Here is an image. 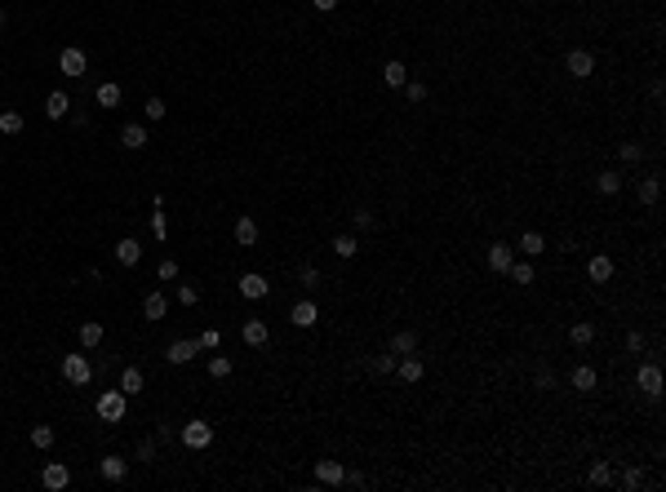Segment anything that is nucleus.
<instances>
[{"label": "nucleus", "instance_id": "bb28decb", "mask_svg": "<svg viewBox=\"0 0 666 492\" xmlns=\"http://www.w3.org/2000/svg\"><path fill=\"white\" fill-rule=\"evenodd\" d=\"M569 342H573V346H591V342H595V324H586V319H578V324L569 328Z\"/></svg>", "mask_w": 666, "mask_h": 492}, {"label": "nucleus", "instance_id": "b1692460", "mask_svg": "<svg viewBox=\"0 0 666 492\" xmlns=\"http://www.w3.org/2000/svg\"><path fill=\"white\" fill-rule=\"evenodd\" d=\"M102 337H107V328H102L98 319H89V324H80V346H84V351H93V346H102Z\"/></svg>", "mask_w": 666, "mask_h": 492}, {"label": "nucleus", "instance_id": "a18cd8bd", "mask_svg": "<svg viewBox=\"0 0 666 492\" xmlns=\"http://www.w3.org/2000/svg\"><path fill=\"white\" fill-rule=\"evenodd\" d=\"M165 111L169 107H165L160 98H147V120H165Z\"/></svg>", "mask_w": 666, "mask_h": 492}, {"label": "nucleus", "instance_id": "f8f14e48", "mask_svg": "<svg viewBox=\"0 0 666 492\" xmlns=\"http://www.w3.org/2000/svg\"><path fill=\"white\" fill-rule=\"evenodd\" d=\"M396 373H400V382H422V373H427V364H422L418 355H400V364H396Z\"/></svg>", "mask_w": 666, "mask_h": 492}, {"label": "nucleus", "instance_id": "412c9836", "mask_svg": "<svg viewBox=\"0 0 666 492\" xmlns=\"http://www.w3.org/2000/svg\"><path fill=\"white\" fill-rule=\"evenodd\" d=\"M165 310H169V297H165V293H147V297H143V315L152 319V324H156V319H165Z\"/></svg>", "mask_w": 666, "mask_h": 492}, {"label": "nucleus", "instance_id": "f03ea898", "mask_svg": "<svg viewBox=\"0 0 666 492\" xmlns=\"http://www.w3.org/2000/svg\"><path fill=\"white\" fill-rule=\"evenodd\" d=\"M62 377H67L71 386H84L93 377V364L84 355H62Z\"/></svg>", "mask_w": 666, "mask_h": 492}, {"label": "nucleus", "instance_id": "423d86ee", "mask_svg": "<svg viewBox=\"0 0 666 492\" xmlns=\"http://www.w3.org/2000/svg\"><path fill=\"white\" fill-rule=\"evenodd\" d=\"M40 484L49 488V492H62V488L71 484V470L62 466V461H49V466H45V475H40Z\"/></svg>", "mask_w": 666, "mask_h": 492}, {"label": "nucleus", "instance_id": "6e6552de", "mask_svg": "<svg viewBox=\"0 0 666 492\" xmlns=\"http://www.w3.org/2000/svg\"><path fill=\"white\" fill-rule=\"evenodd\" d=\"M98 475L107 479V484H125L129 461H125V457H102V461H98Z\"/></svg>", "mask_w": 666, "mask_h": 492}, {"label": "nucleus", "instance_id": "9b49d317", "mask_svg": "<svg viewBox=\"0 0 666 492\" xmlns=\"http://www.w3.org/2000/svg\"><path fill=\"white\" fill-rule=\"evenodd\" d=\"M58 71H62V75H71V80H76V75H84V53L76 49V45L58 53Z\"/></svg>", "mask_w": 666, "mask_h": 492}, {"label": "nucleus", "instance_id": "72a5a7b5", "mask_svg": "<svg viewBox=\"0 0 666 492\" xmlns=\"http://www.w3.org/2000/svg\"><path fill=\"white\" fill-rule=\"evenodd\" d=\"M586 479H591V484H595V488H604L608 479H613V470H608V461H595V466L586 470Z\"/></svg>", "mask_w": 666, "mask_h": 492}, {"label": "nucleus", "instance_id": "49530a36", "mask_svg": "<svg viewBox=\"0 0 666 492\" xmlns=\"http://www.w3.org/2000/svg\"><path fill=\"white\" fill-rule=\"evenodd\" d=\"M533 382H538V391H551V386H556V373H551V368H538Z\"/></svg>", "mask_w": 666, "mask_h": 492}, {"label": "nucleus", "instance_id": "f704fd0d", "mask_svg": "<svg viewBox=\"0 0 666 492\" xmlns=\"http://www.w3.org/2000/svg\"><path fill=\"white\" fill-rule=\"evenodd\" d=\"M658 195H662L658 177H644V182H640V204H658Z\"/></svg>", "mask_w": 666, "mask_h": 492}, {"label": "nucleus", "instance_id": "ea45409f", "mask_svg": "<svg viewBox=\"0 0 666 492\" xmlns=\"http://www.w3.org/2000/svg\"><path fill=\"white\" fill-rule=\"evenodd\" d=\"M369 368H373V373H382V377H387L391 368H396V355H391V351H387V355H373V359H369Z\"/></svg>", "mask_w": 666, "mask_h": 492}, {"label": "nucleus", "instance_id": "5701e85b", "mask_svg": "<svg viewBox=\"0 0 666 492\" xmlns=\"http://www.w3.org/2000/svg\"><path fill=\"white\" fill-rule=\"evenodd\" d=\"M382 80H387V89H405V80H409V67H405V62H396V58H391L387 67H382Z\"/></svg>", "mask_w": 666, "mask_h": 492}, {"label": "nucleus", "instance_id": "a19ab883", "mask_svg": "<svg viewBox=\"0 0 666 492\" xmlns=\"http://www.w3.org/2000/svg\"><path fill=\"white\" fill-rule=\"evenodd\" d=\"M617 156L626 160V164H640V156H644V147L640 142H622V151H617Z\"/></svg>", "mask_w": 666, "mask_h": 492}, {"label": "nucleus", "instance_id": "5fc2aeb1", "mask_svg": "<svg viewBox=\"0 0 666 492\" xmlns=\"http://www.w3.org/2000/svg\"><path fill=\"white\" fill-rule=\"evenodd\" d=\"M0 27H5V9H0Z\"/></svg>", "mask_w": 666, "mask_h": 492}, {"label": "nucleus", "instance_id": "6ab92c4d", "mask_svg": "<svg viewBox=\"0 0 666 492\" xmlns=\"http://www.w3.org/2000/svg\"><path fill=\"white\" fill-rule=\"evenodd\" d=\"M147 142H152V138H147L143 125H125V129H120V147H125V151H143Z\"/></svg>", "mask_w": 666, "mask_h": 492}, {"label": "nucleus", "instance_id": "3c124183", "mask_svg": "<svg viewBox=\"0 0 666 492\" xmlns=\"http://www.w3.org/2000/svg\"><path fill=\"white\" fill-rule=\"evenodd\" d=\"M355 226H360V231H369V226H373V213L369 209H355Z\"/></svg>", "mask_w": 666, "mask_h": 492}, {"label": "nucleus", "instance_id": "aec40b11", "mask_svg": "<svg viewBox=\"0 0 666 492\" xmlns=\"http://www.w3.org/2000/svg\"><path fill=\"white\" fill-rule=\"evenodd\" d=\"M93 102H98V107H107V111L120 107V84L116 80H102L98 89H93Z\"/></svg>", "mask_w": 666, "mask_h": 492}, {"label": "nucleus", "instance_id": "4be33fe9", "mask_svg": "<svg viewBox=\"0 0 666 492\" xmlns=\"http://www.w3.org/2000/svg\"><path fill=\"white\" fill-rule=\"evenodd\" d=\"M236 244H245V249H253L258 244V222L245 213V217H236Z\"/></svg>", "mask_w": 666, "mask_h": 492}, {"label": "nucleus", "instance_id": "393cba45", "mask_svg": "<svg viewBox=\"0 0 666 492\" xmlns=\"http://www.w3.org/2000/svg\"><path fill=\"white\" fill-rule=\"evenodd\" d=\"M67 111H71V98H67V93H49V98H45V116H49V120H62Z\"/></svg>", "mask_w": 666, "mask_h": 492}, {"label": "nucleus", "instance_id": "de8ad7c7", "mask_svg": "<svg viewBox=\"0 0 666 492\" xmlns=\"http://www.w3.org/2000/svg\"><path fill=\"white\" fill-rule=\"evenodd\" d=\"M152 231H156V240H165V235H169V222H165V213H152Z\"/></svg>", "mask_w": 666, "mask_h": 492}, {"label": "nucleus", "instance_id": "79ce46f5", "mask_svg": "<svg viewBox=\"0 0 666 492\" xmlns=\"http://www.w3.org/2000/svg\"><path fill=\"white\" fill-rule=\"evenodd\" d=\"M405 98L409 102H422V98H427V84H422V80H405Z\"/></svg>", "mask_w": 666, "mask_h": 492}, {"label": "nucleus", "instance_id": "09e8293b", "mask_svg": "<svg viewBox=\"0 0 666 492\" xmlns=\"http://www.w3.org/2000/svg\"><path fill=\"white\" fill-rule=\"evenodd\" d=\"M156 457V439H143L138 443V461H152Z\"/></svg>", "mask_w": 666, "mask_h": 492}, {"label": "nucleus", "instance_id": "2f4dec72", "mask_svg": "<svg viewBox=\"0 0 666 492\" xmlns=\"http://www.w3.org/2000/svg\"><path fill=\"white\" fill-rule=\"evenodd\" d=\"M231 368H236V364H231L227 355H209V377H218V382H222V377H231Z\"/></svg>", "mask_w": 666, "mask_h": 492}, {"label": "nucleus", "instance_id": "39448f33", "mask_svg": "<svg viewBox=\"0 0 666 492\" xmlns=\"http://www.w3.org/2000/svg\"><path fill=\"white\" fill-rule=\"evenodd\" d=\"M564 67H569V75H573V80H586V75L595 71V53H586V49H569Z\"/></svg>", "mask_w": 666, "mask_h": 492}, {"label": "nucleus", "instance_id": "8fccbe9b", "mask_svg": "<svg viewBox=\"0 0 666 492\" xmlns=\"http://www.w3.org/2000/svg\"><path fill=\"white\" fill-rule=\"evenodd\" d=\"M160 280H178V262H174V258L160 262Z\"/></svg>", "mask_w": 666, "mask_h": 492}, {"label": "nucleus", "instance_id": "1a4fd4ad", "mask_svg": "<svg viewBox=\"0 0 666 492\" xmlns=\"http://www.w3.org/2000/svg\"><path fill=\"white\" fill-rule=\"evenodd\" d=\"M418 342H422V337L414 333V328H400V333L391 337V346H387V351L396 355V359H400V355H418Z\"/></svg>", "mask_w": 666, "mask_h": 492}, {"label": "nucleus", "instance_id": "7c9ffc66", "mask_svg": "<svg viewBox=\"0 0 666 492\" xmlns=\"http://www.w3.org/2000/svg\"><path fill=\"white\" fill-rule=\"evenodd\" d=\"M595 191L599 195H617V191H622V177H617V173H599L595 177Z\"/></svg>", "mask_w": 666, "mask_h": 492}, {"label": "nucleus", "instance_id": "ddd939ff", "mask_svg": "<svg viewBox=\"0 0 666 492\" xmlns=\"http://www.w3.org/2000/svg\"><path fill=\"white\" fill-rule=\"evenodd\" d=\"M195 355H200V342H187V337H182V342H174V346L165 351L169 364H191Z\"/></svg>", "mask_w": 666, "mask_h": 492}, {"label": "nucleus", "instance_id": "4c0bfd02", "mask_svg": "<svg viewBox=\"0 0 666 492\" xmlns=\"http://www.w3.org/2000/svg\"><path fill=\"white\" fill-rule=\"evenodd\" d=\"M640 484H644V470H640V466H626V470H622V488H626V492H635Z\"/></svg>", "mask_w": 666, "mask_h": 492}, {"label": "nucleus", "instance_id": "58836bf2", "mask_svg": "<svg viewBox=\"0 0 666 492\" xmlns=\"http://www.w3.org/2000/svg\"><path fill=\"white\" fill-rule=\"evenodd\" d=\"M195 342H200V351H218V346H222V333H218V328H204Z\"/></svg>", "mask_w": 666, "mask_h": 492}, {"label": "nucleus", "instance_id": "c03bdc74", "mask_svg": "<svg viewBox=\"0 0 666 492\" xmlns=\"http://www.w3.org/2000/svg\"><path fill=\"white\" fill-rule=\"evenodd\" d=\"M178 302H182V306H195V302H200V293H195L191 284H178Z\"/></svg>", "mask_w": 666, "mask_h": 492}, {"label": "nucleus", "instance_id": "cd10ccee", "mask_svg": "<svg viewBox=\"0 0 666 492\" xmlns=\"http://www.w3.org/2000/svg\"><path fill=\"white\" fill-rule=\"evenodd\" d=\"M0 134H5V138L23 134V111H0Z\"/></svg>", "mask_w": 666, "mask_h": 492}, {"label": "nucleus", "instance_id": "37998d69", "mask_svg": "<svg viewBox=\"0 0 666 492\" xmlns=\"http://www.w3.org/2000/svg\"><path fill=\"white\" fill-rule=\"evenodd\" d=\"M298 280H302V288H320V271H316V267H302Z\"/></svg>", "mask_w": 666, "mask_h": 492}, {"label": "nucleus", "instance_id": "dca6fc26", "mask_svg": "<svg viewBox=\"0 0 666 492\" xmlns=\"http://www.w3.org/2000/svg\"><path fill=\"white\" fill-rule=\"evenodd\" d=\"M289 319H294L298 328H311V324H320V306H316V302H298V306L289 310Z\"/></svg>", "mask_w": 666, "mask_h": 492}, {"label": "nucleus", "instance_id": "864d4df0", "mask_svg": "<svg viewBox=\"0 0 666 492\" xmlns=\"http://www.w3.org/2000/svg\"><path fill=\"white\" fill-rule=\"evenodd\" d=\"M316 9H320V14H329V9H337V0H311Z\"/></svg>", "mask_w": 666, "mask_h": 492}, {"label": "nucleus", "instance_id": "20e7f679", "mask_svg": "<svg viewBox=\"0 0 666 492\" xmlns=\"http://www.w3.org/2000/svg\"><path fill=\"white\" fill-rule=\"evenodd\" d=\"M635 386H640L649 399H658V395H662V368H658V364H640V373H635Z\"/></svg>", "mask_w": 666, "mask_h": 492}, {"label": "nucleus", "instance_id": "0eeeda50", "mask_svg": "<svg viewBox=\"0 0 666 492\" xmlns=\"http://www.w3.org/2000/svg\"><path fill=\"white\" fill-rule=\"evenodd\" d=\"M236 288H240V297H249V302H258V297H267V293H271V284H267V280H262V275H258V271H249V275H240V284H236Z\"/></svg>", "mask_w": 666, "mask_h": 492}, {"label": "nucleus", "instance_id": "2eb2a0df", "mask_svg": "<svg viewBox=\"0 0 666 492\" xmlns=\"http://www.w3.org/2000/svg\"><path fill=\"white\" fill-rule=\"evenodd\" d=\"M116 258H120V267H138V262H143V244H138L134 235H125V240L116 244Z\"/></svg>", "mask_w": 666, "mask_h": 492}, {"label": "nucleus", "instance_id": "a878e982", "mask_svg": "<svg viewBox=\"0 0 666 492\" xmlns=\"http://www.w3.org/2000/svg\"><path fill=\"white\" fill-rule=\"evenodd\" d=\"M515 249H520L524 258H538V253L547 249V240H542L538 231H524V235H520V244H515Z\"/></svg>", "mask_w": 666, "mask_h": 492}, {"label": "nucleus", "instance_id": "e433bc0d", "mask_svg": "<svg viewBox=\"0 0 666 492\" xmlns=\"http://www.w3.org/2000/svg\"><path fill=\"white\" fill-rule=\"evenodd\" d=\"M515 284H533V262H511V271H506Z\"/></svg>", "mask_w": 666, "mask_h": 492}, {"label": "nucleus", "instance_id": "a211bd4d", "mask_svg": "<svg viewBox=\"0 0 666 492\" xmlns=\"http://www.w3.org/2000/svg\"><path fill=\"white\" fill-rule=\"evenodd\" d=\"M586 275L595 280V284H608V280H613V258H604V253H595V258L586 262Z\"/></svg>", "mask_w": 666, "mask_h": 492}, {"label": "nucleus", "instance_id": "c756f323", "mask_svg": "<svg viewBox=\"0 0 666 492\" xmlns=\"http://www.w3.org/2000/svg\"><path fill=\"white\" fill-rule=\"evenodd\" d=\"M595 382H599V377H595V368H591V364L573 368V391H595Z\"/></svg>", "mask_w": 666, "mask_h": 492}, {"label": "nucleus", "instance_id": "9d476101", "mask_svg": "<svg viewBox=\"0 0 666 492\" xmlns=\"http://www.w3.org/2000/svg\"><path fill=\"white\" fill-rule=\"evenodd\" d=\"M316 479L329 484V488H337V484H346V466H342V461H316Z\"/></svg>", "mask_w": 666, "mask_h": 492}, {"label": "nucleus", "instance_id": "c9c22d12", "mask_svg": "<svg viewBox=\"0 0 666 492\" xmlns=\"http://www.w3.org/2000/svg\"><path fill=\"white\" fill-rule=\"evenodd\" d=\"M32 443H36V448H53V426H32Z\"/></svg>", "mask_w": 666, "mask_h": 492}, {"label": "nucleus", "instance_id": "7ed1b4c3", "mask_svg": "<svg viewBox=\"0 0 666 492\" xmlns=\"http://www.w3.org/2000/svg\"><path fill=\"white\" fill-rule=\"evenodd\" d=\"M182 443H187V448H209V443H213V426L200 421V417L187 421L182 426Z\"/></svg>", "mask_w": 666, "mask_h": 492}, {"label": "nucleus", "instance_id": "f257e3e1", "mask_svg": "<svg viewBox=\"0 0 666 492\" xmlns=\"http://www.w3.org/2000/svg\"><path fill=\"white\" fill-rule=\"evenodd\" d=\"M125 404H129V395H125V391H102L93 408H98V417H102V421H120V417H125Z\"/></svg>", "mask_w": 666, "mask_h": 492}, {"label": "nucleus", "instance_id": "4468645a", "mask_svg": "<svg viewBox=\"0 0 666 492\" xmlns=\"http://www.w3.org/2000/svg\"><path fill=\"white\" fill-rule=\"evenodd\" d=\"M240 337H245V346H267V342H271V328L262 324V319H245Z\"/></svg>", "mask_w": 666, "mask_h": 492}, {"label": "nucleus", "instance_id": "603ef678", "mask_svg": "<svg viewBox=\"0 0 666 492\" xmlns=\"http://www.w3.org/2000/svg\"><path fill=\"white\" fill-rule=\"evenodd\" d=\"M626 351H644V337L640 333H626Z\"/></svg>", "mask_w": 666, "mask_h": 492}, {"label": "nucleus", "instance_id": "f3484780", "mask_svg": "<svg viewBox=\"0 0 666 492\" xmlns=\"http://www.w3.org/2000/svg\"><path fill=\"white\" fill-rule=\"evenodd\" d=\"M511 262H515V249H511V244H493V249H489V267L493 271H498V275H506V271H511Z\"/></svg>", "mask_w": 666, "mask_h": 492}, {"label": "nucleus", "instance_id": "c85d7f7f", "mask_svg": "<svg viewBox=\"0 0 666 492\" xmlns=\"http://www.w3.org/2000/svg\"><path fill=\"white\" fill-rule=\"evenodd\" d=\"M120 391H125V395H143V368H125V373H120Z\"/></svg>", "mask_w": 666, "mask_h": 492}, {"label": "nucleus", "instance_id": "473e14b6", "mask_svg": "<svg viewBox=\"0 0 666 492\" xmlns=\"http://www.w3.org/2000/svg\"><path fill=\"white\" fill-rule=\"evenodd\" d=\"M333 253H337V258H355V253H360L355 235H337V240H333Z\"/></svg>", "mask_w": 666, "mask_h": 492}]
</instances>
